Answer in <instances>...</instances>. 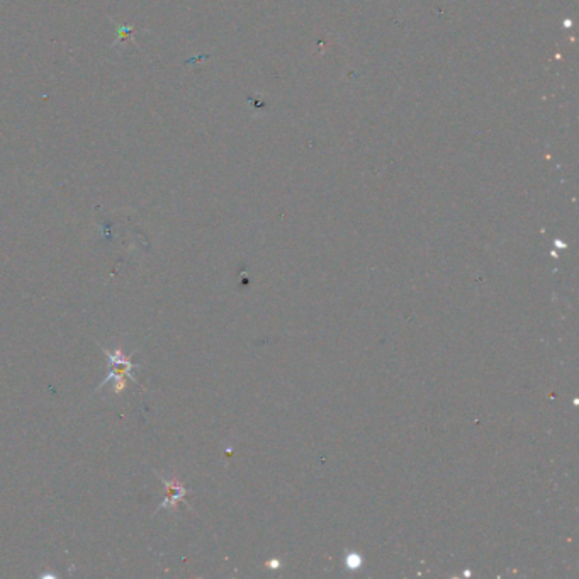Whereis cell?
Masks as SVG:
<instances>
[{"mask_svg":"<svg viewBox=\"0 0 579 579\" xmlns=\"http://www.w3.org/2000/svg\"><path fill=\"white\" fill-rule=\"evenodd\" d=\"M107 357H109V376L104 381V384L111 383L114 386V391L119 393L126 388V379L136 381L133 377V362L129 361L128 356H124L121 350H107L106 348ZM102 384V386H104Z\"/></svg>","mask_w":579,"mask_h":579,"instance_id":"obj_1","label":"cell"},{"mask_svg":"<svg viewBox=\"0 0 579 579\" xmlns=\"http://www.w3.org/2000/svg\"><path fill=\"white\" fill-rule=\"evenodd\" d=\"M161 481H163L167 493H165V500H163V503H161L160 510L173 508V506H177L178 503L183 501V496H186V488H183L181 483L168 481V479H161Z\"/></svg>","mask_w":579,"mask_h":579,"instance_id":"obj_2","label":"cell"}]
</instances>
